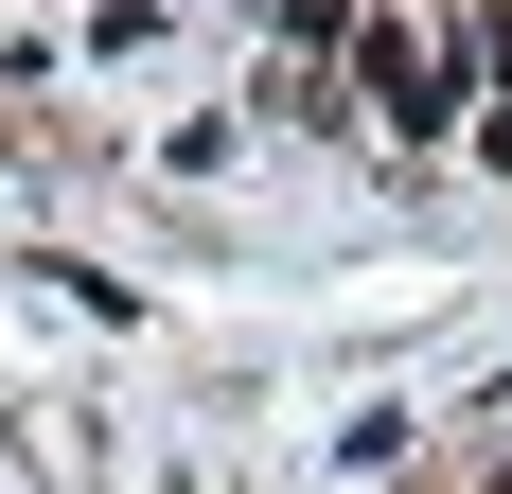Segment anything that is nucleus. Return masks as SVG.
Listing matches in <instances>:
<instances>
[{"label":"nucleus","instance_id":"1","mask_svg":"<svg viewBox=\"0 0 512 494\" xmlns=\"http://www.w3.org/2000/svg\"><path fill=\"white\" fill-rule=\"evenodd\" d=\"M354 71H371V106H389V124H460V89H477V53H460V36H407V18H371Z\"/></svg>","mask_w":512,"mask_h":494}]
</instances>
